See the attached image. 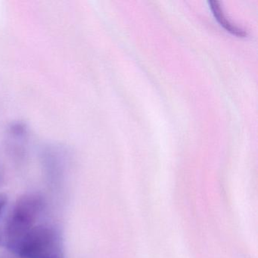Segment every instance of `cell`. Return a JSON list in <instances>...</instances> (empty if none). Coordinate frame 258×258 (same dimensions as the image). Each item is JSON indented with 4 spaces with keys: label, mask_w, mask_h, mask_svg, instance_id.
<instances>
[{
    "label": "cell",
    "mask_w": 258,
    "mask_h": 258,
    "mask_svg": "<svg viewBox=\"0 0 258 258\" xmlns=\"http://www.w3.org/2000/svg\"><path fill=\"white\" fill-rule=\"evenodd\" d=\"M8 246L22 258H66L61 233L50 225H37Z\"/></svg>",
    "instance_id": "cell-1"
},
{
    "label": "cell",
    "mask_w": 258,
    "mask_h": 258,
    "mask_svg": "<svg viewBox=\"0 0 258 258\" xmlns=\"http://www.w3.org/2000/svg\"><path fill=\"white\" fill-rule=\"evenodd\" d=\"M44 205L43 196L37 192L27 193L18 199L6 226L7 244L17 241L37 226Z\"/></svg>",
    "instance_id": "cell-2"
},
{
    "label": "cell",
    "mask_w": 258,
    "mask_h": 258,
    "mask_svg": "<svg viewBox=\"0 0 258 258\" xmlns=\"http://www.w3.org/2000/svg\"><path fill=\"white\" fill-rule=\"evenodd\" d=\"M209 4L211 5V9L212 10L214 17L218 21L220 25L223 26L226 31L239 37H245L247 35V33L244 30L238 28V27H235V25L230 23L229 21L227 20V19L223 15V11H222L221 8L220 7V4L218 2H217V1H211V2H209Z\"/></svg>",
    "instance_id": "cell-3"
},
{
    "label": "cell",
    "mask_w": 258,
    "mask_h": 258,
    "mask_svg": "<svg viewBox=\"0 0 258 258\" xmlns=\"http://www.w3.org/2000/svg\"><path fill=\"white\" fill-rule=\"evenodd\" d=\"M7 201H8V199L6 195L0 194V214L2 213L4 208H5Z\"/></svg>",
    "instance_id": "cell-4"
}]
</instances>
